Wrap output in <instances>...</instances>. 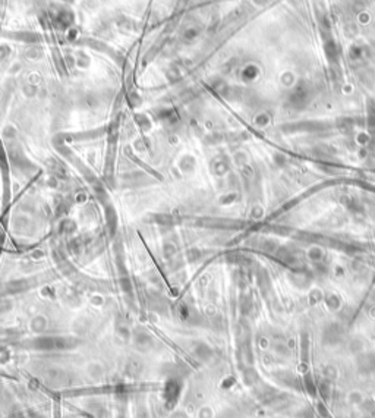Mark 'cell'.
I'll list each match as a JSON object with an SVG mask.
<instances>
[{
  "mask_svg": "<svg viewBox=\"0 0 375 418\" xmlns=\"http://www.w3.org/2000/svg\"><path fill=\"white\" fill-rule=\"evenodd\" d=\"M166 401L169 402V405H173V402L178 399L179 396V385L175 383V382H170L167 383V387H166Z\"/></svg>",
  "mask_w": 375,
  "mask_h": 418,
  "instance_id": "6da1fadb",
  "label": "cell"
}]
</instances>
